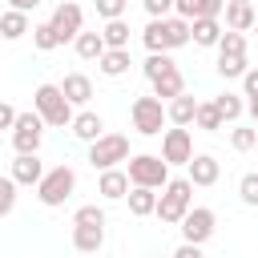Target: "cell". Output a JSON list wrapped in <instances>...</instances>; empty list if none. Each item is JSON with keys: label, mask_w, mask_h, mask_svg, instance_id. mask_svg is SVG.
I'll return each instance as SVG.
<instances>
[{"label": "cell", "mask_w": 258, "mask_h": 258, "mask_svg": "<svg viewBox=\"0 0 258 258\" xmlns=\"http://www.w3.org/2000/svg\"><path fill=\"white\" fill-rule=\"evenodd\" d=\"M73 226H105V210L101 206H81L73 214Z\"/></svg>", "instance_id": "obj_35"}, {"label": "cell", "mask_w": 258, "mask_h": 258, "mask_svg": "<svg viewBox=\"0 0 258 258\" xmlns=\"http://www.w3.org/2000/svg\"><path fill=\"white\" fill-rule=\"evenodd\" d=\"M242 89H246V97H250V101L258 97V69H250V73L242 77Z\"/></svg>", "instance_id": "obj_41"}, {"label": "cell", "mask_w": 258, "mask_h": 258, "mask_svg": "<svg viewBox=\"0 0 258 258\" xmlns=\"http://www.w3.org/2000/svg\"><path fill=\"white\" fill-rule=\"evenodd\" d=\"M101 36H105V48H129V24L125 20H105Z\"/></svg>", "instance_id": "obj_28"}, {"label": "cell", "mask_w": 258, "mask_h": 258, "mask_svg": "<svg viewBox=\"0 0 258 258\" xmlns=\"http://www.w3.org/2000/svg\"><path fill=\"white\" fill-rule=\"evenodd\" d=\"M48 169H44V161L36 157V153H16V161H12V181L16 185H40V177H44Z\"/></svg>", "instance_id": "obj_13"}, {"label": "cell", "mask_w": 258, "mask_h": 258, "mask_svg": "<svg viewBox=\"0 0 258 258\" xmlns=\"http://www.w3.org/2000/svg\"><path fill=\"white\" fill-rule=\"evenodd\" d=\"M32 109L40 113V121L44 125H52V129H64V125H73V105L64 101V93H60V85H36V93H32Z\"/></svg>", "instance_id": "obj_3"}, {"label": "cell", "mask_w": 258, "mask_h": 258, "mask_svg": "<svg viewBox=\"0 0 258 258\" xmlns=\"http://www.w3.org/2000/svg\"><path fill=\"white\" fill-rule=\"evenodd\" d=\"M185 169H189L185 177H189L194 185H202V189H206V185H214V181L222 177V165H218V157H214V153H194V161H189Z\"/></svg>", "instance_id": "obj_14"}, {"label": "cell", "mask_w": 258, "mask_h": 258, "mask_svg": "<svg viewBox=\"0 0 258 258\" xmlns=\"http://www.w3.org/2000/svg\"><path fill=\"white\" fill-rule=\"evenodd\" d=\"M189 36H194V44H202V48H218L222 24H218V20H194V24H189Z\"/></svg>", "instance_id": "obj_26"}, {"label": "cell", "mask_w": 258, "mask_h": 258, "mask_svg": "<svg viewBox=\"0 0 258 258\" xmlns=\"http://www.w3.org/2000/svg\"><path fill=\"white\" fill-rule=\"evenodd\" d=\"M161 157L165 165H189L194 161V133L189 129H165L161 133Z\"/></svg>", "instance_id": "obj_11"}, {"label": "cell", "mask_w": 258, "mask_h": 258, "mask_svg": "<svg viewBox=\"0 0 258 258\" xmlns=\"http://www.w3.org/2000/svg\"><path fill=\"white\" fill-rule=\"evenodd\" d=\"M8 4H12V8H16V12H32V8H36V4H40V0H8Z\"/></svg>", "instance_id": "obj_43"}, {"label": "cell", "mask_w": 258, "mask_h": 258, "mask_svg": "<svg viewBox=\"0 0 258 258\" xmlns=\"http://www.w3.org/2000/svg\"><path fill=\"white\" fill-rule=\"evenodd\" d=\"M48 24H52V32H56V40L60 44H69V40H77L85 28V12H81V4H73V0H60L56 8H52V16H48Z\"/></svg>", "instance_id": "obj_9"}, {"label": "cell", "mask_w": 258, "mask_h": 258, "mask_svg": "<svg viewBox=\"0 0 258 258\" xmlns=\"http://www.w3.org/2000/svg\"><path fill=\"white\" fill-rule=\"evenodd\" d=\"M230 145H234L238 153H246V149H254V145H258V129H246V125H238V129L230 133Z\"/></svg>", "instance_id": "obj_34"}, {"label": "cell", "mask_w": 258, "mask_h": 258, "mask_svg": "<svg viewBox=\"0 0 258 258\" xmlns=\"http://www.w3.org/2000/svg\"><path fill=\"white\" fill-rule=\"evenodd\" d=\"M129 173L125 169H105L101 173V181H97V194L101 198H109V202H117V198H129Z\"/></svg>", "instance_id": "obj_19"}, {"label": "cell", "mask_w": 258, "mask_h": 258, "mask_svg": "<svg viewBox=\"0 0 258 258\" xmlns=\"http://www.w3.org/2000/svg\"><path fill=\"white\" fill-rule=\"evenodd\" d=\"M73 246L77 254H97L105 246V226H73Z\"/></svg>", "instance_id": "obj_21"}, {"label": "cell", "mask_w": 258, "mask_h": 258, "mask_svg": "<svg viewBox=\"0 0 258 258\" xmlns=\"http://www.w3.org/2000/svg\"><path fill=\"white\" fill-rule=\"evenodd\" d=\"M73 189H77V169H73V165H52V169L40 177L36 198H40V206L56 210V206H64V202L73 198Z\"/></svg>", "instance_id": "obj_4"}, {"label": "cell", "mask_w": 258, "mask_h": 258, "mask_svg": "<svg viewBox=\"0 0 258 258\" xmlns=\"http://www.w3.org/2000/svg\"><path fill=\"white\" fill-rule=\"evenodd\" d=\"M129 64H133L129 48H109V52L97 60V69H101L105 77H125V73H129Z\"/></svg>", "instance_id": "obj_24"}, {"label": "cell", "mask_w": 258, "mask_h": 258, "mask_svg": "<svg viewBox=\"0 0 258 258\" xmlns=\"http://www.w3.org/2000/svg\"><path fill=\"white\" fill-rule=\"evenodd\" d=\"M0 40H4V36H0Z\"/></svg>", "instance_id": "obj_48"}, {"label": "cell", "mask_w": 258, "mask_h": 258, "mask_svg": "<svg viewBox=\"0 0 258 258\" xmlns=\"http://www.w3.org/2000/svg\"><path fill=\"white\" fill-rule=\"evenodd\" d=\"M173 12L181 20H218L226 12V0H173Z\"/></svg>", "instance_id": "obj_12"}, {"label": "cell", "mask_w": 258, "mask_h": 258, "mask_svg": "<svg viewBox=\"0 0 258 258\" xmlns=\"http://www.w3.org/2000/svg\"><path fill=\"white\" fill-rule=\"evenodd\" d=\"M194 210V181L189 177H169L165 189L157 194V218L165 226H181V218Z\"/></svg>", "instance_id": "obj_1"}, {"label": "cell", "mask_w": 258, "mask_h": 258, "mask_svg": "<svg viewBox=\"0 0 258 258\" xmlns=\"http://www.w3.org/2000/svg\"><path fill=\"white\" fill-rule=\"evenodd\" d=\"M69 129H73V137H77V141H85V145H93L97 137H105V121H101V113H93V109L77 113Z\"/></svg>", "instance_id": "obj_15"}, {"label": "cell", "mask_w": 258, "mask_h": 258, "mask_svg": "<svg viewBox=\"0 0 258 258\" xmlns=\"http://www.w3.org/2000/svg\"><path fill=\"white\" fill-rule=\"evenodd\" d=\"M12 210H16V181L0 177V218H8Z\"/></svg>", "instance_id": "obj_37"}, {"label": "cell", "mask_w": 258, "mask_h": 258, "mask_svg": "<svg viewBox=\"0 0 258 258\" xmlns=\"http://www.w3.org/2000/svg\"><path fill=\"white\" fill-rule=\"evenodd\" d=\"M165 117H169V125L189 129V125H194V117H198V101H194L189 93H181V97H173V101L165 105Z\"/></svg>", "instance_id": "obj_18"}, {"label": "cell", "mask_w": 258, "mask_h": 258, "mask_svg": "<svg viewBox=\"0 0 258 258\" xmlns=\"http://www.w3.org/2000/svg\"><path fill=\"white\" fill-rule=\"evenodd\" d=\"M16 117H20V113H16L8 101H0V129H12V125H16Z\"/></svg>", "instance_id": "obj_40"}, {"label": "cell", "mask_w": 258, "mask_h": 258, "mask_svg": "<svg viewBox=\"0 0 258 258\" xmlns=\"http://www.w3.org/2000/svg\"><path fill=\"white\" fill-rule=\"evenodd\" d=\"M254 149H258V145H254Z\"/></svg>", "instance_id": "obj_46"}, {"label": "cell", "mask_w": 258, "mask_h": 258, "mask_svg": "<svg viewBox=\"0 0 258 258\" xmlns=\"http://www.w3.org/2000/svg\"><path fill=\"white\" fill-rule=\"evenodd\" d=\"M250 73V64H246V56H234V52H218V77H246Z\"/></svg>", "instance_id": "obj_30"}, {"label": "cell", "mask_w": 258, "mask_h": 258, "mask_svg": "<svg viewBox=\"0 0 258 258\" xmlns=\"http://www.w3.org/2000/svg\"><path fill=\"white\" fill-rule=\"evenodd\" d=\"M141 69H145V77H149V81H157L161 73H169V69H177V64L169 60V52H149Z\"/></svg>", "instance_id": "obj_31"}, {"label": "cell", "mask_w": 258, "mask_h": 258, "mask_svg": "<svg viewBox=\"0 0 258 258\" xmlns=\"http://www.w3.org/2000/svg\"><path fill=\"white\" fill-rule=\"evenodd\" d=\"M125 173H129V185H145V189H165V181H169V165L157 153L129 157L125 161Z\"/></svg>", "instance_id": "obj_5"}, {"label": "cell", "mask_w": 258, "mask_h": 258, "mask_svg": "<svg viewBox=\"0 0 258 258\" xmlns=\"http://www.w3.org/2000/svg\"><path fill=\"white\" fill-rule=\"evenodd\" d=\"M254 32H258V20H254Z\"/></svg>", "instance_id": "obj_45"}, {"label": "cell", "mask_w": 258, "mask_h": 258, "mask_svg": "<svg viewBox=\"0 0 258 258\" xmlns=\"http://www.w3.org/2000/svg\"><path fill=\"white\" fill-rule=\"evenodd\" d=\"M129 214H133V218H149V214H157V194L145 189V185H133V189H129Z\"/></svg>", "instance_id": "obj_25"}, {"label": "cell", "mask_w": 258, "mask_h": 258, "mask_svg": "<svg viewBox=\"0 0 258 258\" xmlns=\"http://www.w3.org/2000/svg\"><path fill=\"white\" fill-rule=\"evenodd\" d=\"M218 52H234V56H246V32H222V40H218Z\"/></svg>", "instance_id": "obj_33"}, {"label": "cell", "mask_w": 258, "mask_h": 258, "mask_svg": "<svg viewBox=\"0 0 258 258\" xmlns=\"http://www.w3.org/2000/svg\"><path fill=\"white\" fill-rule=\"evenodd\" d=\"M32 44L40 48V52H48V48H56L60 40H56V32H52V24L44 20V24H32Z\"/></svg>", "instance_id": "obj_32"}, {"label": "cell", "mask_w": 258, "mask_h": 258, "mask_svg": "<svg viewBox=\"0 0 258 258\" xmlns=\"http://www.w3.org/2000/svg\"><path fill=\"white\" fill-rule=\"evenodd\" d=\"M129 117H133V129H137L141 137H157L161 125L169 121V117H165V101H157V97H137V101L129 105Z\"/></svg>", "instance_id": "obj_7"}, {"label": "cell", "mask_w": 258, "mask_h": 258, "mask_svg": "<svg viewBox=\"0 0 258 258\" xmlns=\"http://www.w3.org/2000/svg\"><path fill=\"white\" fill-rule=\"evenodd\" d=\"M194 125H198V129H206V133H218L226 121H222V113H218V105H214V101H198V117H194Z\"/></svg>", "instance_id": "obj_27"}, {"label": "cell", "mask_w": 258, "mask_h": 258, "mask_svg": "<svg viewBox=\"0 0 258 258\" xmlns=\"http://www.w3.org/2000/svg\"><path fill=\"white\" fill-rule=\"evenodd\" d=\"M97 4V16H105V20H125V8H129V0H93Z\"/></svg>", "instance_id": "obj_36"}, {"label": "cell", "mask_w": 258, "mask_h": 258, "mask_svg": "<svg viewBox=\"0 0 258 258\" xmlns=\"http://www.w3.org/2000/svg\"><path fill=\"white\" fill-rule=\"evenodd\" d=\"M32 32V20H28V12H16V8H8L4 16H0V36L4 40H20V36H28Z\"/></svg>", "instance_id": "obj_22"}, {"label": "cell", "mask_w": 258, "mask_h": 258, "mask_svg": "<svg viewBox=\"0 0 258 258\" xmlns=\"http://www.w3.org/2000/svg\"><path fill=\"white\" fill-rule=\"evenodd\" d=\"M169 258H206V254H202V246H189V242H181V246H177Z\"/></svg>", "instance_id": "obj_42"}, {"label": "cell", "mask_w": 258, "mask_h": 258, "mask_svg": "<svg viewBox=\"0 0 258 258\" xmlns=\"http://www.w3.org/2000/svg\"><path fill=\"white\" fill-rule=\"evenodd\" d=\"M121 161H129V137L125 133H105L89 145V165L93 169H117Z\"/></svg>", "instance_id": "obj_6"}, {"label": "cell", "mask_w": 258, "mask_h": 258, "mask_svg": "<svg viewBox=\"0 0 258 258\" xmlns=\"http://www.w3.org/2000/svg\"><path fill=\"white\" fill-rule=\"evenodd\" d=\"M246 109H250V117L258 121V97H254V101H246Z\"/></svg>", "instance_id": "obj_44"}, {"label": "cell", "mask_w": 258, "mask_h": 258, "mask_svg": "<svg viewBox=\"0 0 258 258\" xmlns=\"http://www.w3.org/2000/svg\"><path fill=\"white\" fill-rule=\"evenodd\" d=\"M214 105H218L222 121H238V117L246 113V101H242L238 93H218V97H214Z\"/></svg>", "instance_id": "obj_29"}, {"label": "cell", "mask_w": 258, "mask_h": 258, "mask_svg": "<svg viewBox=\"0 0 258 258\" xmlns=\"http://www.w3.org/2000/svg\"><path fill=\"white\" fill-rule=\"evenodd\" d=\"M40 141H44V121L40 113H20L16 125H12V149L16 153H40Z\"/></svg>", "instance_id": "obj_8"}, {"label": "cell", "mask_w": 258, "mask_h": 258, "mask_svg": "<svg viewBox=\"0 0 258 258\" xmlns=\"http://www.w3.org/2000/svg\"><path fill=\"white\" fill-rule=\"evenodd\" d=\"M226 4H230V0H226Z\"/></svg>", "instance_id": "obj_47"}, {"label": "cell", "mask_w": 258, "mask_h": 258, "mask_svg": "<svg viewBox=\"0 0 258 258\" xmlns=\"http://www.w3.org/2000/svg\"><path fill=\"white\" fill-rule=\"evenodd\" d=\"M141 4H145L149 20H165V16L173 12V0H141Z\"/></svg>", "instance_id": "obj_39"}, {"label": "cell", "mask_w": 258, "mask_h": 258, "mask_svg": "<svg viewBox=\"0 0 258 258\" xmlns=\"http://www.w3.org/2000/svg\"><path fill=\"white\" fill-rule=\"evenodd\" d=\"M60 93H64L69 105H89V101H93V81H89L85 73H69V77L60 81Z\"/></svg>", "instance_id": "obj_17"}, {"label": "cell", "mask_w": 258, "mask_h": 258, "mask_svg": "<svg viewBox=\"0 0 258 258\" xmlns=\"http://www.w3.org/2000/svg\"><path fill=\"white\" fill-rule=\"evenodd\" d=\"M254 20H258V12H254L250 0H230V4H226V28H230V32H250Z\"/></svg>", "instance_id": "obj_16"}, {"label": "cell", "mask_w": 258, "mask_h": 258, "mask_svg": "<svg viewBox=\"0 0 258 258\" xmlns=\"http://www.w3.org/2000/svg\"><path fill=\"white\" fill-rule=\"evenodd\" d=\"M214 226H218L214 210H210V206H194V210L181 218V242H189V246H206V242L214 238Z\"/></svg>", "instance_id": "obj_10"}, {"label": "cell", "mask_w": 258, "mask_h": 258, "mask_svg": "<svg viewBox=\"0 0 258 258\" xmlns=\"http://www.w3.org/2000/svg\"><path fill=\"white\" fill-rule=\"evenodd\" d=\"M73 48H77V56H81V60H101V56L109 52L101 32H81V36L73 40Z\"/></svg>", "instance_id": "obj_23"}, {"label": "cell", "mask_w": 258, "mask_h": 258, "mask_svg": "<svg viewBox=\"0 0 258 258\" xmlns=\"http://www.w3.org/2000/svg\"><path fill=\"white\" fill-rule=\"evenodd\" d=\"M238 198H242L246 206H258V173H242V181H238Z\"/></svg>", "instance_id": "obj_38"}, {"label": "cell", "mask_w": 258, "mask_h": 258, "mask_svg": "<svg viewBox=\"0 0 258 258\" xmlns=\"http://www.w3.org/2000/svg\"><path fill=\"white\" fill-rule=\"evenodd\" d=\"M141 40H145L149 52H169V48L189 44L194 36H189V20H181V16H165V20H149L145 32H141Z\"/></svg>", "instance_id": "obj_2"}, {"label": "cell", "mask_w": 258, "mask_h": 258, "mask_svg": "<svg viewBox=\"0 0 258 258\" xmlns=\"http://www.w3.org/2000/svg\"><path fill=\"white\" fill-rule=\"evenodd\" d=\"M149 85H153V97H157V101H165V105H169L173 97H181V93H185V77H181L177 69L161 73V77H157V81H149Z\"/></svg>", "instance_id": "obj_20"}]
</instances>
